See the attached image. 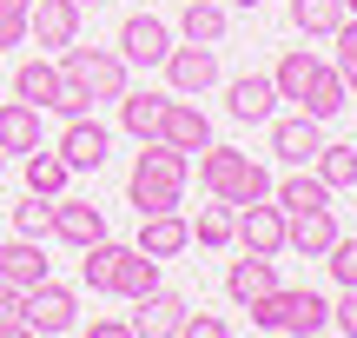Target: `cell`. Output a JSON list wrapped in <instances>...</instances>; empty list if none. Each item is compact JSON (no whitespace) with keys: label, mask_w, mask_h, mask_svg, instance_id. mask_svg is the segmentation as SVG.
<instances>
[{"label":"cell","mask_w":357,"mask_h":338,"mask_svg":"<svg viewBox=\"0 0 357 338\" xmlns=\"http://www.w3.org/2000/svg\"><path fill=\"white\" fill-rule=\"evenodd\" d=\"M146 153L132 159V179H126V199L139 212H172L185 199V179H192V153H178L166 140H139Z\"/></svg>","instance_id":"obj_1"},{"label":"cell","mask_w":357,"mask_h":338,"mask_svg":"<svg viewBox=\"0 0 357 338\" xmlns=\"http://www.w3.org/2000/svg\"><path fill=\"white\" fill-rule=\"evenodd\" d=\"M199 186L212 199H225L231 212L238 206H252V199H271V172L258 166L252 153H238V146H199Z\"/></svg>","instance_id":"obj_2"},{"label":"cell","mask_w":357,"mask_h":338,"mask_svg":"<svg viewBox=\"0 0 357 338\" xmlns=\"http://www.w3.org/2000/svg\"><path fill=\"white\" fill-rule=\"evenodd\" d=\"M252 312V325L258 332H291V338H311V332H324L331 325V299H318V292H305V286H271L265 299H252L245 305Z\"/></svg>","instance_id":"obj_3"},{"label":"cell","mask_w":357,"mask_h":338,"mask_svg":"<svg viewBox=\"0 0 357 338\" xmlns=\"http://www.w3.org/2000/svg\"><path fill=\"white\" fill-rule=\"evenodd\" d=\"M132 66L119 60V47H60V80L86 100H119Z\"/></svg>","instance_id":"obj_4"},{"label":"cell","mask_w":357,"mask_h":338,"mask_svg":"<svg viewBox=\"0 0 357 338\" xmlns=\"http://www.w3.org/2000/svg\"><path fill=\"white\" fill-rule=\"evenodd\" d=\"M20 318H26V332H33V338H60V332L79 325V299L66 286H53V279H40V286L20 292Z\"/></svg>","instance_id":"obj_5"},{"label":"cell","mask_w":357,"mask_h":338,"mask_svg":"<svg viewBox=\"0 0 357 338\" xmlns=\"http://www.w3.org/2000/svg\"><path fill=\"white\" fill-rule=\"evenodd\" d=\"M231 246L278 259V252H284V212H278V199H252V206L231 212Z\"/></svg>","instance_id":"obj_6"},{"label":"cell","mask_w":357,"mask_h":338,"mask_svg":"<svg viewBox=\"0 0 357 338\" xmlns=\"http://www.w3.org/2000/svg\"><path fill=\"white\" fill-rule=\"evenodd\" d=\"M159 66H166L172 93H185V100H199V93H212V87H218V47H199V40L172 47Z\"/></svg>","instance_id":"obj_7"},{"label":"cell","mask_w":357,"mask_h":338,"mask_svg":"<svg viewBox=\"0 0 357 338\" xmlns=\"http://www.w3.org/2000/svg\"><path fill=\"white\" fill-rule=\"evenodd\" d=\"M53 153H60V159H66L73 172H100V166H106V153H113V133H106V126H100L93 113H73Z\"/></svg>","instance_id":"obj_8"},{"label":"cell","mask_w":357,"mask_h":338,"mask_svg":"<svg viewBox=\"0 0 357 338\" xmlns=\"http://www.w3.org/2000/svg\"><path fill=\"white\" fill-rule=\"evenodd\" d=\"M172 53V27L159 13H126L119 20V60L126 66H159Z\"/></svg>","instance_id":"obj_9"},{"label":"cell","mask_w":357,"mask_h":338,"mask_svg":"<svg viewBox=\"0 0 357 338\" xmlns=\"http://www.w3.org/2000/svg\"><path fill=\"white\" fill-rule=\"evenodd\" d=\"M26 40H40V47H73L79 40V0H33V7H26Z\"/></svg>","instance_id":"obj_10"},{"label":"cell","mask_w":357,"mask_h":338,"mask_svg":"<svg viewBox=\"0 0 357 338\" xmlns=\"http://www.w3.org/2000/svg\"><path fill=\"white\" fill-rule=\"evenodd\" d=\"M324 146V119L311 113H291V119H271V153L284 159V166H311Z\"/></svg>","instance_id":"obj_11"},{"label":"cell","mask_w":357,"mask_h":338,"mask_svg":"<svg viewBox=\"0 0 357 338\" xmlns=\"http://www.w3.org/2000/svg\"><path fill=\"white\" fill-rule=\"evenodd\" d=\"M153 140L178 146V153H199V146H212V119H205L199 106L178 93V100H166V113H159V133H153Z\"/></svg>","instance_id":"obj_12"},{"label":"cell","mask_w":357,"mask_h":338,"mask_svg":"<svg viewBox=\"0 0 357 338\" xmlns=\"http://www.w3.org/2000/svg\"><path fill=\"white\" fill-rule=\"evenodd\" d=\"M192 246V219H178V206L172 212H139V252L146 259H178V252Z\"/></svg>","instance_id":"obj_13"},{"label":"cell","mask_w":357,"mask_h":338,"mask_svg":"<svg viewBox=\"0 0 357 338\" xmlns=\"http://www.w3.org/2000/svg\"><path fill=\"white\" fill-rule=\"evenodd\" d=\"M132 305H139V312H132V338H178V325H185V299L166 292V286H153Z\"/></svg>","instance_id":"obj_14"},{"label":"cell","mask_w":357,"mask_h":338,"mask_svg":"<svg viewBox=\"0 0 357 338\" xmlns=\"http://www.w3.org/2000/svg\"><path fill=\"white\" fill-rule=\"evenodd\" d=\"M53 239H66V246H93V239H106V212L93 206V199H53Z\"/></svg>","instance_id":"obj_15"},{"label":"cell","mask_w":357,"mask_h":338,"mask_svg":"<svg viewBox=\"0 0 357 338\" xmlns=\"http://www.w3.org/2000/svg\"><path fill=\"white\" fill-rule=\"evenodd\" d=\"M271 286H278V265H271L265 252H245V259H231V265H225V299H231V305L265 299Z\"/></svg>","instance_id":"obj_16"},{"label":"cell","mask_w":357,"mask_h":338,"mask_svg":"<svg viewBox=\"0 0 357 338\" xmlns=\"http://www.w3.org/2000/svg\"><path fill=\"white\" fill-rule=\"evenodd\" d=\"M284 246H298L305 259H324V252L337 246V212L318 206V212H291L284 219Z\"/></svg>","instance_id":"obj_17"},{"label":"cell","mask_w":357,"mask_h":338,"mask_svg":"<svg viewBox=\"0 0 357 338\" xmlns=\"http://www.w3.org/2000/svg\"><path fill=\"white\" fill-rule=\"evenodd\" d=\"M0 279H7L13 292H26V286H40V279H53V272H47V252H40V239H20V233H13L7 246H0Z\"/></svg>","instance_id":"obj_18"},{"label":"cell","mask_w":357,"mask_h":338,"mask_svg":"<svg viewBox=\"0 0 357 338\" xmlns=\"http://www.w3.org/2000/svg\"><path fill=\"white\" fill-rule=\"evenodd\" d=\"M271 106H278V87H271V73H245V80H231L225 87V113L231 119H271Z\"/></svg>","instance_id":"obj_19"},{"label":"cell","mask_w":357,"mask_h":338,"mask_svg":"<svg viewBox=\"0 0 357 338\" xmlns=\"http://www.w3.org/2000/svg\"><path fill=\"white\" fill-rule=\"evenodd\" d=\"M40 146V106L0 100V153H33Z\"/></svg>","instance_id":"obj_20"},{"label":"cell","mask_w":357,"mask_h":338,"mask_svg":"<svg viewBox=\"0 0 357 338\" xmlns=\"http://www.w3.org/2000/svg\"><path fill=\"white\" fill-rule=\"evenodd\" d=\"M60 93H66V80L53 60H26L13 73V100H26V106H60Z\"/></svg>","instance_id":"obj_21"},{"label":"cell","mask_w":357,"mask_h":338,"mask_svg":"<svg viewBox=\"0 0 357 338\" xmlns=\"http://www.w3.org/2000/svg\"><path fill=\"white\" fill-rule=\"evenodd\" d=\"M166 100H172V93H119V126H126L132 133V140H153V133H159V113H166Z\"/></svg>","instance_id":"obj_22"},{"label":"cell","mask_w":357,"mask_h":338,"mask_svg":"<svg viewBox=\"0 0 357 338\" xmlns=\"http://www.w3.org/2000/svg\"><path fill=\"white\" fill-rule=\"evenodd\" d=\"M271 199H278V212L291 219V212H318V206H331V186H324L318 172H305V166H298L284 186H271Z\"/></svg>","instance_id":"obj_23"},{"label":"cell","mask_w":357,"mask_h":338,"mask_svg":"<svg viewBox=\"0 0 357 338\" xmlns=\"http://www.w3.org/2000/svg\"><path fill=\"white\" fill-rule=\"evenodd\" d=\"M344 80H337V66H324L318 60V73H311V87H305V100H298V113H311V119H331V113H344Z\"/></svg>","instance_id":"obj_24"},{"label":"cell","mask_w":357,"mask_h":338,"mask_svg":"<svg viewBox=\"0 0 357 338\" xmlns=\"http://www.w3.org/2000/svg\"><path fill=\"white\" fill-rule=\"evenodd\" d=\"M344 20H351L344 0H291V27H298L305 40H331Z\"/></svg>","instance_id":"obj_25"},{"label":"cell","mask_w":357,"mask_h":338,"mask_svg":"<svg viewBox=\"0 0 357 338\" xmlns=\"http://www.w3.org/2000/svg\"><path fill=\"white\" fill-rule=\"evenodd\" d=\"M159 286V259H146L139 246H126V259H119V272H113V299H146V292Z\"/></svg>","instance_id":"obj_26"},{"label":"cell","mask_w":357,"mask_h":338,"mask_svg":"<svg viewBox=\"0 0 357 338\" xmlns=\"http://www.w3.org/2000/svg\"><path fill=\"white\" fill-rule=\"evenodd\" d=\"M225 7H218V0H185V13H178V34L185 40H199V47H218V40H225Z\"/></svg>","instance_id":"obj_27"},{"label":"cell","mask_w":357,"mask_h":338,"mask_svg":"<svg viewBox=\"0 0 357 338\" xmlns=\"http://www.w3.org/2000/svg\"><path fill=\"white\" fill-rule=\"evenodd\" d=\"M66 179H73V166H66L60 153H26V193H40V199H60L66 193Z\"/></svg>","instance_id":"obj_28"},{"label":"cell","mask_w":357,"mask_h":338,"mask_svg":"<svg viewBox=\"0 0 357 338\" xmlns=\"http://www.w3.org/2000/svg\"><path fill=\"white\" fill-rule=\"evenodd\" d=\"M311 166H318V179L331 186V193H344V186H357V146H344V140H324Z\"/></svg>","instance_id":"obj_29"},{"label":"cell","mask_w":357,"mask_h":338,"mask_svg":"<svg viewBox=\"0 0 357 338\" xmlns=\"http://www.w3.org/2000/svg\"><path fill=\"white\" fill-rule=\"evenodd\" d=\"M86 259H79V279H86L93 292H113V272L119 259H126V246H113V239H93V246H79Z\"/></svg>","instance_id":"obj_30"},{"label":"cell","mask_w":357,"mask_h":338,"mask_svg":"<svg viewBox=\"0 0 357 338\" xmlns=\"http://www.w3.org/2000/svg\"><path fill=\"white\" fill-rule=\"evenodd\" d=\"M311 73H318V53L291 47V53H284V60H278V73H271V87H278V100H305Z\"/></svg>","instance_id":"obj_31"},{"label":"cell","mask_w":357,"mask_h":338,"mask_svg":"<svg viewBox=\"0 0 357 338\" xmlns=\"http://www.w3.org/2000/svg\"><path fill=\"white\" fill-rule=\"evenodd\" d=\"M192 239L199 246H212V252H225L231 246V206L218 199V206H199V219H192Z\"/></svg>","instance_id":"obj_32"},{"label":"cell","mask_w":357,"mask_h":338,"mask_svg":"<svg viewBox=\"0 0 357 338\" xmlns=\"http://www.w3.org/2000/svg\"><path fill=\"white\" fill-rule=\"evenodd\" d=\"M13 233H20V239H47V233H53V199L26 193L20 206H13Z\"/></svg>","instance_id":"obj_33"},{"label":"cell","mask_w":357,"mask_h":338,"mask_svg":"<svg viewBox=\"0 0 357 338\" xmlns=\"http://www.w3.org/2000/svg\"><path fill=\"white\" fill-rule=\"evenodd\" d=\"M331 40H337V80H344V93H357V13L337 27Z\"/></svg>","instance_id":"obj_34"},{"label":"cell","mask_w":357,"mask_h":338,"mask_svg":"<svg viewBox=\"0 0 357 338\" xmlns=\"http://www.w3.org/2000/svg\"><path fill=\"white\" fill-rule=\"evenodd\" d=\"M324 265H331V279H337V286H357V233H351V239L337 233V246L324 252Z\"/></svg>","instance_id":"obj_35"},{"label":"cell","mask_w":357,"mask_h":338,"mask_svg":"<svg viewBox=\"0 0 357 338\" xmlns=\"http://www.w3.org/2000/svg\"><path fill=\"white\" fill-rule=\"evenodd\" d=\"M26 7H33V0H0V53L26 40Z\"/></svg>","instance_id":"obj_36"},{"label":"cell","mask_w":357,"mask_h":338,"mask_svg":"<svg viewBox=\"0 0 357 338\" xmlns=\"http://www.w3.org/2000/svg\"><path fill=\"white\" fill-rule=\"evenodd\" d=\"M178 338H225V318H218V312H192V305H185V325H178Z\"/></svg>","instance_id":"obj_37"},{"label":"cell","mask_w":357,"mask_h":338,"mask_svg":"<svg viewBox=\"0 0 357 338\" xmlns=\"http://www.w3.org/2000/svg\"><path fill=\"white\" fill-rule=\"evenodd\" d=\"M331 325L357 338V286H344V299H337V305H331Z\"/></svg>","instance_id":"obj_38"},{"label":"cell","mask_w":357,"mask_h":338,"mask_svg":"<svg viewBox=\"0 0 357 338\" xmlns=\"http://www.w3.org/2000/svg\"><path fill=\"white\" fill-rule=\"evenodd\" d=\"M93 338H132V325H126V318H100V325H93Z\"/></svg>","instance_id":"obj_39"},{"label":"cell","mask_w":357,"mask_h":338,"mask_svg":"<svg viewBox=\"0 0 357 338\" xmlns=\"http://www.w3.org/2000/svg\"><path fill=\"white\" fill-rule=\"evenodd\" d=\"M231 7H265V0H231Z\"/></svg>","instance_id":"obj_40"},{"label":"cell","mask_w":357,"mask_h":338,"mask_svg":"<svg viewBox=\"0 0 357 338\" xmlns=\"http://www.w3.org/2000/svg\"><path fill=\"white\" fill-rule=\"evenodd\" d=\"M86 7H100V0H79V13H86Z\"/></svg>","instance_id":"obj_41"},{"label":"cell","mask_w":357,"mask_h":338,"mask_svg":"<svg viewBox=\"0 0 357 338\" xmlns=\"http://www.w3.org/2000/svg\"><path fill=\"white\" fill-rule=\"evenodd\" d=\"M344 13H357V0H344Z\"/></svg>","instance_id":"obj_42"},{"label":"cell","mask_w":357,"mask_h":338,"mask_svg":"<svg viewBox=\"0 0 357 338\" xmlns=\"http://www.w3.org/2000/svg\"><path fill=\"white\" fill-rule=\"evenodd\" d=\"M0 166H7V153H0Z\"/></svg>","instance_id":"obj_43"}]
</instances>
